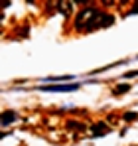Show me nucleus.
Segmentation results:
<instances>
[{
	"instance_id": "obj_6",
	"label": "nucleus",
	"mask_w": 138,
	"mask_h": 146,
	"mask_svg": "<svg viewBox=\"0 0 138 146\" xmlns=\"http://www.w3.org/2000/svg\"><path fill=\"white\" fill-rule=\"evenodd\" d=\"M136 119H138L136 113H126V115H124V121L126 122H132V121H136Z\"/></svg>"
},
{
	"instance_id": "obj_1",
	"label": "nucleus",
	"mask_w": 138,
	"mask_h": 146,
	"mask_svg": "<svg viewBox=\"0 0 138 146\" xmlns=\"http://www.w3.org/2000/svg\"><path fill=\"white\" fill-rule=\"evenodd\" d=\"M97 16H99V12L97 10H93V8H85V10H81L79 14H77V20H75V26L79 28V30H87L89 26L97 20Z\"/></svg>"
},
{
	"instance_id": "obj_8",
	"label": "nucleus",
	"mask_w": 138,
	"mask_h": 146,
	"mask_svg": "<svg viewBox=\"0 0 138 146\" xmlns=\"http://www.w3.org/2000/svg\"><path fill=\"white\" fill-rule=\"evenodd\" d=\"M136 75H138V71H128L124 77H136Z\"/></svg>"
},
{
	"instance_id": "obj_2",
	"label": "nucleus",
	"mask_w": 138,
	"mask_h": 146,
	"mask_svg": "<svg viewBox=\"0 0 138 146\" xmlns=\"http://www.w3.org/2000/svg\"><path fill=\"white\" fill-rule=\"evenodd\" d=\"M42 91H51V93H67V91H77L79 85L77 83H69V85H47V87H40Z\"/></svg>"
},
{
	"instance_id": "obj_4",
	"label": "nucleus",
	"mask_w": 138,
	"mask_h": 146,
	"mask_svg": "<svg viewBox=\"0 0 138 146\" xmlns=\"http://www.w3.org/2000/svg\"><path fill=\"white\" fill-rule=\"evenodd\" d=\"M18 119V115L14 113V111H6L4 115H2V126H8L10 122H14Z\"/></svg>"
},
{
	"instance_id": "obj_7",
	"label": "nucleus",
	"mask_w": 138,
	"mask_h": 146,
	"mask_svg": "<svg viewBox=\"0 0 138 146\" xmlns=\"http://www.w3.org/2000/svg\"><path fill=\"white\" fill-rule=\"evenodd\" d=\"M67 126H69V128H77V130H83V124H79V122H75V121H69V122H67Z\"/></svg>"
},
{
	"instance_id": "obj_9",
	"label": "nucleus",
	"mask_w": 138,
	"mask_h": 146,
	"mask_svg": "<svg viewBox=\"0 0 138 146\" xmlns=\"http://www.w3.org/2000/svg\"><path fill=\"white\" fill-rule=\"evenodd\" d=\"M136 12H138V6H136V8H134V10H130L128 14H136Z\"/></svg>"
},
{
	"instance_id": "obj_5",
	"label": "nucleus",
	"mask_w": 138,
	"mask_h": 146,
	"mask_svg": "<svg viewBox=\"0 0 138 146\" xmlns=\"http://www.w3.org/2000/svg\"><path fill=\"white\" fill-rule=\"evenodd\" d=\"M128 91H130V85H126V83H120V85H116V89H113L115 95H122V93H128Z\"/></svg>"
},
{
	"instance_id": "obj_3",
	"label": "nucleus",
	"mask_w": 138,
	"mask_h": 146,
	"mask_svg": "<svg viewBox=\"0 0 138 146\" xmlns=\"http://www.w3.org/2000/svg\"><path fill=\"white\" fill-rule=\"evenodd\" d=\"M91 132H93V136H105L109 132V126L105 122H97V124H93Z\"/></svg>"
}]
</instances>
